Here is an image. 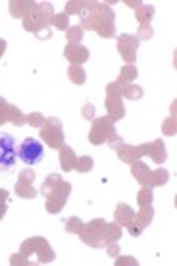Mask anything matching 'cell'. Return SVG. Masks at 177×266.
Here are the masks:
<instances>
[{
    "label": "cell",
    "mask_w": 177,
    "mask_h": 266,
    "mask_svg": "<svg viewBox=\"0 0 177 266\" xmlns=\"http://www.w3.org/2000/svg\"><path fill=\"white\" fill-rule=\"evenodd\" d=\"M168 179H170V172H168V170H164V168L152 170L150 181H148V187H160V185H164Z\"/></svg>",
    "instance_id": "cell-21"
},
{
    "label": "cell",
    "mask_w": 177,
    "mask_h": 266,
    "mask_svg": "<svg viewBox=\"0 0 177 266\" xmlns=\"http://www.w3.org/2000/svg\"><path fill=\"white\" fill-rule=\"evenodd\" d=\"M79 235L89 247L104 249L106 247V222L102 218L91 220L89 224H83Z\"/></svg>",
    "instance_id": "cell-2"
},
{
    "label": "cell",
    "mask_w": 177,
    "mask_h": 266,
    "mask_svg": "<svg viewBox=\"0 0 177 266\" xmlns=\"http://www.w3.org/2000/svg\"><path fill=\"white\" fill-rule=\"evenodd\" d=\"M33 179H35V172L31 168L19 174V179L16 183V195H19L21 199H33L37 195V191L33 187Z\"/></svg>",
    "instance_id": "cell-11"
},
{
    "label": "cell",
    "mask_w": 177,
    "mask_h": 266,
    "mask_svg": "<svg viewBox=\"0 0 177 266\" xmlns=\"http://www.w3.org/2000/svg\"><path fill=\"white\" fill-rule=\"evenodd\" d=\"M150 37H152V29H150V25H141V29H139V35H137L139 43H141V41H148Z\"/></svg>",
    "instance_id": "cell-36"
},
{
    "label": "cell",
    "mask_w": 177,
    "mask_h": 266,
    "mask_svg": "<svg viewBox=\"0 0 177 266\" xmlns=\"http://www.w3.org/2000/svg\"><path fill=\"white\" fill-rule=\"evenodd\" d=\"M6 199H8V191L0 189V203H6Z\"/></svg>",
    "instance_id": "cell-43"
},
{
    "label": "cell",
    "mask_w": 177,
    "mask_h": 266,
    "mask_svg": "<svg viewBox=\"0 0 177 266\" xmlns=\"http://www.w3.org/2000/svg\"><path fill=\"white\" fill-rule=\"evenodd\" d=\"M121 237V226L119 224H106V245L112 243V241H118Z\"/></svg>",
    "instance_id": "cell-27"
},
{
    "label": "cell",
    "mask_w": 177,
    "mask_h": 266,
    "mask_svg": "<svg viewBox=\"0 0 177 266\" xmlns=\"http://www.w3.org/2000/svg\"><path fill=\"white\" fill-rule=\"evenodd\" d=\"M114 216H116V224H119V226H125V228H127L129 224H133V220H135V212L131 210V206H129V204L119 203L118 206H116Z\"/></svg>",
    "instance_id": "cell-16"
},
{
    "label": "cell",
    "mask_w": 177,
    "mask_h": 266,
    "mask_svg": "<svg viewBox=\"0 0 177 266\" xmlns=\"http://www.w3.org/2000/svg\"><path fill=\"white\" fill-rule=\"evenodd\" d=\"M93 116H95V106H93V104H85V106H83V118L93 120Z\"/></svg>",
    "instance_id": "cell-39"
},
{
    "label": "cell",
    "mask_w": 177,
    "mask_h": 266,
    "mask_svg": "<svg viewBox=\"0 0 177 266\" xmlns=\"http://www.w3.org/2000/svg\"><path fill=\"white\" fill-rule=\"evenodd\" d=\"M64 56L71 64H77V66H81L83 62H87V60H89V50L83 47L81 43H79V45H65Z\"/></svg>",
    "instance_id": "cell-12"
},
{
    "label": "cell",
    "mask_w": 177,
    "mask_h": 266,
    "mask_svg": "<svg viewBox=\"0 0 177 266\" xmlns=\"http://www.w3.org/2000/svg\"><path fill=\"white\" fill-rule=\"evenodd\" d=\"M127 232L133 235V237H139V235L143 234V228H141V226H139V224L133 220V224H129V226H127Z\"/></svg>",
    "instance_id": "cell-37"
},
{
    "label": "cell",
    "mask_w": 177,
    "mask_h": 266,
    "mask_svg": "<svg viewBox=\"0 0 177 266\" xmlns=\"http://www.w3.org/2000/svg\"><path fill=\"white\" fill-rule=\"evenodd\" d=\"M145 155H148L156 164H162L166 160V157H168L166 155V145H164V141L156 139V141L152 143H145Z\"/></svg>",
    "instance_id": "cell-13"
},
{
    "label": "cell",
    "mask_w": 177,
    "mask_h": 266,
    "mask_svg": "<svg viewBox=\"0 0 177 266\" xmlns=\"http://www.w3.org/2000/svg\"><path fill=\"white\" fill-rule=\"evenodd\" d=\"M16 164V139L8 133H0V174L12 170Z\"/></svg>",
    "instance_id": "cell-9"
},
{
    "label": "cell",
    "mask_w": 177,
    "mask_h": 266,
    "mask_svg": "<svg viewBox=\"0 0 177 266\" xmlns=\"http://www.w3.org/2000/svg\"><path fill=\"white\" fill-rule=\"evenodd\" d=\"M154 218V208L150 206H143V210H139V214H135V222L145 230L146 226H150V222Z\"/></svg>",
    "instance_id": "cell-19"
},
{
    "label": "cell",
    "mask_w": 177,
    "mask_h": 266,
    "mask_svg": "<svg viewBox=\"0 0 177 266\" xmlns=\"http://www.w3.org/2000/svg\"><path fill=\"white\" fill-rule=\"evenodd\" d=\"M41 137L52 149H60L64 145V127L58 118H47L45 125L41 127Z\"/></svg>",
    "instance_id": "cell-8"
},
{
    "label": "cell",
    "mask_w": 177,
    "mask_h": 266,
    "mask_svg": "<svg viewBox=\"0 0 177 266\" xmlns=\"http://www.w3.org/2000/svg\"><path fill=\"white\" fill-rule=\"evenodd\" d=\"M125 4H127V6H131V8H141V6H143L141 2H131V0H127Z\"/></svg>",
    "instance_id": "cell-44"
},
{
    "label": "cell",
    "mask_w": 177,
    "mask_h": 266,
    "mask_svg": "<svg viewBox=\"0 0 177 266\" xmlns=\"http://www.w3.org/2000/svg\"><path fill=\"white\" fill-rule=\"evenodd\" d=\"M106 249H108V255H110V257H118V253H119L118 241H112V243H108V245H106Z\"/></svg>",
    "instance_id": "cell-40"
},
{
    "label": "cell",
    "mask_w": 177,
    "mask_h": 266,
    "mask_svg": "<svg viewBox=\"0 0 177 266\" xmlns=\"http://www.w3.org/2000/svg\"><path fill=\"white\" fill-rule=\"evenodd\" d=\"M81 16V27L83 29H93L100 37L110 39L116 35V25H114V10L108 4L100 2H87Z\"/></svg>",
    "instance_id": "cell-1"
},
{
    "label": "cell",
    "mask_w": 177,
    "mask_h": 266,
    "mask_svg": "<svg viewBox=\"0 0 177 266\" xmlns=\"http://www.w3.org/2000/svg\"><path fill=\"white\" fill-rule=\"evenodd\" d=\"M75 158L77 157H75V153H73L71 147H67V145H62V147H60V166H62L64 172H71V170H73Z\"/></svg>",
    "instance_id": "cell-17"
},
{
    "label": "cell",
    "mask_w": 177,
    "mask_h": 266,
    "mask_svg": "<svg viewBox=\"0 0 177 266\" xmlns=\"http://www.w3.org/2000/svg\"><path fill=\"white\" fill-rule=\"evenodd\" d=\"M93 166H95V160H93L91 157H79V158H75V166H73V170L85 174V172H91Z\"/></svg>",
    "instance_id": "cell-26"
},
{
    "label": "cell",
    "mask_w": 177,
    "mask_h": 266,
    "mask_svg": "<svg viewBox=\"0 0 177 266\" xmlns=\"http://www.w3.org/2000/svg\"><path fill=\"white\" fill-rule=\"evenodd\" d=\"M162 131L166 133V135H176V118L172 116L170 120H166V124L162 125Z\"/></svg>",
    "instance_id": "cell-35"
},
{
    "label": "cell",
    "mask_w": 177,
    "mask_h": 266,
    "mask_svg": "<svg viewBox=\"0 0 177 266\" xmlns=\"http://www.w3.org/2000/svg\"><path fill=\"white\" fill-rule=\"evenodd\" d=\"M135 78H137V68H135L133 64H127V66H123V68H121L119 79H118L116 83L121 87V85H125V83H129V81H133Z\"/></svg>",
    "instance_id": "cell-23"
},
{
    "label": "cell",
    "mask_w": 177,
    "mask_h": 266,
    "mask_svg": "<svg viewBox=\"0 0 177 266\" xmlns=\"http://www.w3.org/2000/svg\"><path fill=\"white\" fill-rule=\"evenodd\" d=\"M85 4L87 2H67L65 4V16H69V14H81L83 12V8H85Z\"/></svg>",
    "instance_id": "cell-34"
},
{
    "label": "cell",
    "mask_w": 177,
    "mask_h": 266,
    "mask_svg": "<svg viewBox=\"0 0 177 266\" xmlns=\"http://www.w3.org/2000/svg\"><path fill=\"white\" fill-rule=\"evenodd\" d=\"M131 174H133V177L141 183V185H146L148 187V181H150V176H152V170L143 164L141 160H137V162H133L131 164Z\"/></svg>",
    "instance_id": "cell-15"
},
{
    "label": "cell",
    "mask_w": 177,
    "mask_h": 266,
    "mask_svg": "<svg viewBox=\"0 0 177 266\" xmlns=\"http://www.w3.org/2000/svg\"><path fill=\"white\" fill-rule=\"evenodd\" d=\"M67 76L71 79V83H77V85H83L85 83V79H87V74H85V70L77 66V64H71L69 68H67Z\"/></svg>",
    "instance_id": "cell-22"
},
{
    "label": "cell",
    "mask_w": 177,
    "mask_h": 266,
    "mask_svg": "<svg viewBox=\"0 0 177 266\" xmlns=\"http://www.w3.org/2000/svg\"><path fill=\"white\" fill-rule=\"evenodd\" d=\"M81 228H83V222L77 216H71V218L65 222V232L67 234H79Z\"/></svg>",
    "instance_id": "cell-32"
},
{
    "label": "cell",
    "mask_w": 177,
    "mask_h": 266,
    "mask_svg": "<svg viewBox=\"0 0 177 266\" xmlns=\"http://www.w3.org/2000/svg\"><path fill=\"white\" fill-rule=\"evenodd\" d=\"M135 16H137L141 25H150V19L154 16V8L152 6H141V8H137Z\"/></svg>",
    "instance_id": "cell-24"
},
{
    "label": "cell",
    "mask_w": 177,
    "mask_h": 266,
    "mask_svg": "<svg viewBox=\"0 0 177 266\" xmlns=\"http://www.w3.org/2000/svg\"><path fill=\"white\" fill-rule=\"evenodd\" d=\"M143 155H145V145H141V147L123 145V147L118 151V157H119V160H123V162H127V164L137 162V160L143 157Z\"/></svg>",
    "instance_id": "cell-14"
},
{
    "label": "cell",
    "mask_w": 177,
    "mask_h": 266,
    "mask_svg": "<svg viewBox=\"0 0 177 266\" xmlns=\"http://www.w3.org/2000/svg\"><path fill=\"white\" fill-rule=\"evenodd\" d=\"M50 25H54L56 29H65L69 27V21H67V16L65 14H54L52 19H50Z\"/></svg>",
    "instance_id": "cell-30"
},
{
    "label": "cell",
    "mask_w": 177,
    "mask_h": 266,
    "mask_svg": "<svg viewBox=\"0 0 177 266\" xmlns=\"http://www.w3.org/2000/svg\"><path fill=\"white\" fill-rule=\"evenodd\" d=\"M6 122H12L14 125H23L27 124V116L21 114V110L17 106H10L8 104V110H6Z\"/></svg>",
    "instance_id": "cell-20"
},
{
    "label": "cell",
    "mask_w": 177,
    "mask_h": 266,
    "mask_svg": "<svg viewBox=\"0 0 177 266\" xmlns=\"http://www.w3.org/2000/svg\"><path fill=\"white\" fill-rule=\"evenodd\" d=\"M4 50H6V41H4V39H0V56L4 54Z\"/></svg>",
    "instance_id": "cell-45"
},
{
    "label": "cell",
    "mask_w": 177,
    "mask_h": 266,
    "mask_svg": "<svg viewBox=\"0 0 177 266\" xmlns=\"http://www.w3.org/2000/svg\"><path fill=\"white\" fill-rule=\"evenodd\" d=\"M118 135L116 127H114V122L106 116V118H98L93 122V127H91V133H89V141L93 145H102V143L110 141Z\"/></svg>",
    "instance_id": "cell-6"
},
{
    "label": "cell",
    "mask_w": 177,
    "mask_h": 266,
    "mask_svg": "<svg viewBox=\"0 0 177 266\" xmlns=\"http://www.w3.org/2000/svg\"><path fill=\"white\" fill-rule=\"evenodd\" d=\"M106 110H108V118L112 122H118L125 116V108L121 102V87L116 81L106 87Z\"/></svg>",
    "instance_id": "cell-5"
},
{
    "label": "cell",
    "mask_w": 177,
    "mask_h": 266,
    "mask_svg": "<svg viewBox=\"0 0 177 266\" xmlns=\"http://www.w3.org/2000/svg\"><path fill=\"white\" fill-rule=\"evenodd\" d=\"M116 265L118 266L119 265H137V263H135L133 259H118V261H116Z\"/></svg>",
    "instance_id": "cell-41"
},
{
    "label": "cell",
    "mask_w": 177,
    "mask_h": 266,
    "mask_svg": "<svg viewBox=\"0 0 177 266\" xmlns=\"http://www.w3.org/2000/svg\"><path fill=\"white\" fill-rule=\"evenodd\" d=\"M137 48H139V39L135 35H119L118 37V50L127 64H133L137 60Z\"/></svg>",
    "instance_id": "cell-10"
},
{
    "label": "cell",
    "mask_w": 177,
    "mask_h": 266,
    "mask_svg": "<svg viewBox=\"0 0 177 266\" xmlns=\"http://www.w3.org/2000/svg\"><path fill=\"white\" fill-rule=\"evenodd\" d=\"M60 179H62V176H60V174H50L49 177L45 179L43 187H41V193H43V195H47V193H49L50 189L54 187V185H56V183H58Z\"/></svg>",
    "instance_id": "cell-31"
},
{
    "label": "cell",
    "mask_w": 177,
    "mask_h": 266,
    "mask_svg": "<svg viewBox=\"0 0 177 266\" xmlns=\"http://www.w3.org/2000/svg\"><path fill=\"white\" fill-rule=\"evenodd\" d=\"M69 193H71V185H69L67 181H62V179H60V181L45 195V199H47V210H49L50 214H58V212L64 208L65 203H67Z\"/></svg>",
    "instance_id": "cell-4"
},
{
    "label": "cell",
    "mask_w": 177,
    "mask_h": 266,
    "mask_svg": "<svg viewBox=\"0 0 177 266\" xmlns=\"http://www.w3.org/2000/svg\"><path fill=\"white\" fill-rule=\"evenodd\" d=\"M137 201H139V206H141V208H143V206H150V204H152V189L145 185V187L139 191Z\"/></svg>",
    "instance_id": "cell-29"
},
{
    "label": "cell",
    "mask_w": 177,
    "mask_h": 266,
    "mask_svg": "<svg viewBox=\"0 0 177 266\" xmlns=\"http://www.w3.org/2000/svg\"><path fill=\"white\" fill-rule=\"evenodd\" d=\"M108 145L112 147L114 151H119V149H121V147H123L125 143H123V139H121V137H118V135H116L114 139H110V141H108Z\"/></svg>",
    "instance_id": "cell-38"
},
{
    "label": "cell",
    "mask_w": 177,
    "mask_h": 266,
    "mask_svg": "<svg viewBox=\"0 0 177 266\" xmlns=\"http://www.w3.org/2000/svg\"><path fill=\"white\" fill-rule=\"evenodd\" d=\"M19 253L25 257V255H39V259H37V263L39 265H47V263H52L54 261V251L50 247V243L45 239V237H29V239H25L23 243H21V247H19Z\"/></svg>",
    "instance_id": "cell-3"
},
{
    "label": "cell",
    "mask_w": 177,
    "mask_h": 266,
    "mask_svg": "<svg viewBox=\"0 0 177 266\" xmlns=\"http://www.w3.org/2000/svg\"><path fill=\"white\" fill-rule=\"evenodd\" d=\"M17 157L23 160V164L33 166V164H39L43 157H45V147L39 139H33L27 137L25 141L19 145V151H17Z\"/></svg>",
    "instance_id": "cell-7"
},
{
    "label": "cell",
    "mask_w": 177,
    "mask_h": 266,
    "mask_svg": "<svg viewBox=\"0 0 177 266\" xmlns=\"http://www.w3.org/2000/svg\"><path fill=\"white\" fill-rule=\"evenodd\" d=\"M83 27L81 25H73V27H67L65 31V39H67V45H79V41L83 39Z\"/></svg>",
    "instance_id": "cell-25"
},
{
    "label": "cell",
    "mask_w": 177,
    "mask_h": 266,
    "mask_svg": "<svg viewBox=\"0 0 177 266\" xmlns=\"http://www.w3.org/2000/svg\"><path fill=\"white\" fill-rule=\"evenodd\" d=\"M45 122H47V118H45L41 112H33V114L27 116V124H31L33 127H43Z\"/></svg>",
    "instance_id": "cell-33"
},
{
    "label": "cell",
    "mask_w": 177,
    "mask_h": 266,
    "mask_svg": "<svg viewBox=\"0 0 177 266\" xmlns=\"http://www.w3.org/2000/svg\"><path fill=\"white\" fill-rule=\"evenodd\" d=\"M6 210H8V204H6V203H0V220L4 218V214H6Z\"/></svg>",
    "instance_id": "cell-42"
},
{
    "label": "cell",
    "mask_w": 177,
    "mask_h": 266,
    "mask_svg": "<svg viewBox=\"0 0 177 266\" xmlns=\"http://www.w3.org/2000/svg\"><path fill=\"white\" fill-rule=\"evenodd\" d=\"M35 6V2H10V14L14 17H25Z\"/></svg>",
    "instance_id": "cell-18"
},
{
    "label": "cell",
    "mask_w": 177,
    "mask_h": 266,
    "mask_svg": "<svg viewBox=\"0 0 177 266\" xmlns=\"http://www.w3.org/2000/svg\"><path fill=\"white\" fill-rule=\"evenodd\" d=\"M121 96H127L131 100H137L143 96V89L139 85H123L121 87Z\"/></svg>",
    "instance_id": "cell-28"
}]
</instances>
